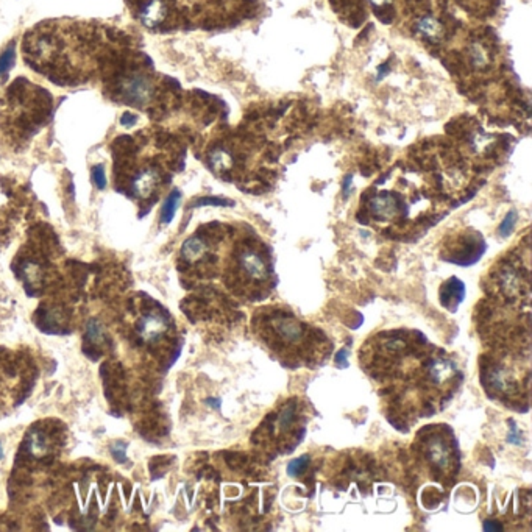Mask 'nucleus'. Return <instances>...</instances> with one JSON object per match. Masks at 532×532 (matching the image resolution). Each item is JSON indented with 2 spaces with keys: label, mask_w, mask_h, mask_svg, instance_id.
<instances>
[{
  "label": "nucleus",
  "mask_w": 532,
  "mask_h": 532,
  "mask_svg": "<svg viewBox=\"0 0 532 532\" xmlns=\"http://www.w3.org/2000/svg\"><path fill=\"white\" fill-rule=\"evenodd\" d=\"M96 24L55 19L33 27L24 36L26 63L58 86L88 83L103 69L114 48Z\"/></svg>",
  "instance_id": "nucleus-1"
},
{
  "label": "nucleus",
  "mask_w": 532,
  "mask_h": 532,
  "mask_svg": "<svg viewBox=\"0 0 532 532\" xmlns=\"http://www.w3.org/2000/svg\"><path fill=\"white\" fill-rule=\"evenodd\" d=\"M53 97L47 89L19 77L0 105V132L11 147L24 144L51 119Z\"/></svg>",
  "instance_id": "nucleus-2"
},
{
  "label": "nucleus",
  "mask_w": 532,
  "mask_h": 532,
  "mask_svg": "<svg viewBox=\"0 0 532 532\" xmlns=\"http://www.w3.org/2000/svg\"><path fill=\"white\" fill-rule=\"evenodd\" d=\"M272 331L275 334V339L280 340L284 345L300 344L305 336V326L292 315H278L272 320Z\"/></svg>",
  "instance_id": "nucleus-3"
},
{
  "label": "nucleus",
  "mask_w": 532,
  "mask_h": 532,
  "mask_svg": "<svg viewBox=\"0 0 532 532\" xmlns=\"http://www.w3.org/2000/svg\"><path fill=\"white\" fill-rule=\"evenodd\" d=\"M167 331V321L159 314H147L139 320L138 332L145 342L154 344L164 336Z\"/></svg>",
  "instance_id": "nucleus-4"
},
{
  "label": "nucleus",
  "mask_w": 532,
  "mask_h": 532,
  "mask_svg": "<svg viewBox=\"0 0 532 532\" xmlns=\"http://www.w3.org/2000/svg\"><path fill=\"white\" fill-rule=\"evenodd\" d=\"M239 263H240V267H242V270L250 278H253V280L261 281L269 276L267 264H265L263 256L258 255L256 251L244 250L239 256Z\"/></svg>",
  "instance_id": "nucleus-5"
},
{
  "label": "nucleus",
  "mask_w": 532,
  "mask_h": 532,
  "mask_svg": "<svg viewBox=\"0 0 532 532\" xmlns=\"http://www.w3.org/2000/svg\"><path fill=\"white\" fill-rule=\"evenodd\" d=\"M463 296H466V286L463 283L457 280V278H451L442 286L441 290V301L442 306H445L448 311L454 312L457 306L461 305Z\"/></svg>",
  "instance_id": "nucleus-6"
},
{
  "label": "nucleus",
  "mask_w": 532,
  "mask_h": 532,
  "mask_svg": "<svg viewBox=\"0 0 532 532\" xmlns=\"http://www.w3.org/2000/svg\"><path fill=\"white\" fill-rule=\"evenodd\" d=\"M370 208H372V213L376 215V218L382 220L393 219L395 215L398 214L397 200H395L393 195L387 193L376 195L372 200V203H370Z\"/></svg>",
  "instance_id": "nucleus-7"
},
{
  "label": "nucleus",
  "mask_w": 532,
  "mask_h": 532,
  "mask_svg": "<svg viewBox=\"0 0 532 532\" xmlns=\"http://www.w3.org/2000/svg\"><path fill=\"white\" fill-rule=\"evenodd\" d=\"M208 251V245L205 240L199 236H193L184 240L181 245V258L189 264L199 263L202 258H205Z\"/></svg>",
  "instance_id": "nucleus-8"
},
{
  "label": "nucleus",
  "mask_w": 532,
  "mask_h": 532,
  "mask_svg": "<svg viewBox=\"0 0 532 532\" xmlns=\"http://www.w3.org/2000/svg\"><path fill=\"white\" fill-rule=\"evenodd\" d=\"M451 450L442 438H434L428 443V459L437 468H447L450 466Z\"/></svg>",
  "instance_id": "nucleus-9"
},
{
  "label": "nucleus",
  "mask_w": 532,
  "mask_h": 532,
  "mask_svg": "<svg viewBox=\"0 0 532 532\" xmlns=\"http://www.w3.org/2000/svg\"><path fill=\"white\" fill-rule=\"evenodd\" d=\"M417 32L428 39H437L442 36V24L431 16H425L417 22Z\"/></svg>",
  "instance_id": "nucleus-10"
},
{
  "label": "nucleus",
  "mask_w": 532,
  "mask_h": 532,
  "mask_svg": "<svg viewBox=\"0 0 532 532\" xmlns=\"http://www.w3.org/2000/svg\"><path fill=\"white\" fill-rule=\"evenodd\" d=\"M28 448L35 456H44L51 451V441H48V434L44 431L35 429L32 434L28 436Z\"/></svg>",
  "instance_id": "nucleus-11"
},
{
  "label": "nucleus",
  "mask_w": 532,
  "mask_h": 532,
  "mask_svg": "<svg viewBox=\"0 0 532 532\" xmlns=\"http://www.w3.org/2000/svg\"><path fill=\"white\" fill-rule=\"evenodd\" d=\"M180 199H181V194L180 190H172V193L167 195V199L164 200V205H163V209H161V222H163L164 225L170 224V222L173 220V215H175L177 213V208L178 205H180Z\"/></svg>",
  "instance_id": "nucleus-12"
},
{
  "label": "nucleus",
  "mask_w": 532,
  "mask_h": 532,
  "mask_svg": "<svg viewBox=\"0 0 532 532\" xmlns=\"http://www.w3.org/2000/svg\"><path fill=\"white\" fill-rule=\"evenodd\" d=\"M16 61V44L11 42V44L7 46V48L0 55V83L7 82V78L10 76L11 67L15 66Z\"/></svg>",
  "instance_id": "nucleus-13"
},
{
  "label": "nucleus",
  "mask_w": 532,
  "mask_h": 532,
  "mask_svg": "<svg viewBox=\"0 0 532 532\" xmlns=\"http://www.w3.org/2000/svg\"><path fill=\"white\" fill-rule=\"evenodd\" d=\"M209 163H211L214 169L228 170L233 164V158L224 148H215V150L209 153Z\"/></svg>",
  "instance_id": "nucleus-14"
},
{
  "label": "nucleus",
  "mask_w": 532,
  "mask_h": 532,
  "mask_svg": "<svg viewBox=\"0 0 532 532\" xmlns=\"http://www.w3.org/2000/svg\"><path fill=\"white\" fill-rule=\"evenodd\" d=\"M294 422H295V405L290 403V405H287L283 409L281 416H280V422H278V425H280V429L283 432H286V431H289L290 428H292Z\"/></svg>",
  "instance_id": "nucleus-15"
},
{
  "label": "nucleus",
  "mask_w": 532,
  "mask_h": 532,
  "mask_svg": "<svg viewBox=\"0 0 532 532\" xmlns=\"http://www.w3.org/2000/svg\"><path fill=\"white\" fill-rule=\"evenodd\" d=\"M86 337H88V340L92 345H100L103 342V328L97 320L94 319L89 320L88 334H86Z\"/></svg>",
  "instance_id": "nucleus-16"
},
{
  "label": "nucleus",
  "mask_w": 532,
  "mask_h": 532,
  "mask_svg": "<svg viewBox=\"0 0 532 532\" xmlns=\"http://www.w3.org/2000/svg\"><path fill=\"white\" fill-rule=\"evenodd\" d=\"M517 219L518 218H517L515 211H511L509 214L506 215L503 224L499 225V230H498L501 238H507L513 231V227H515V224H517Z\"/></svg>",
  "instance_id": "nucleus-17"
},
{
  "label": "nucleus",
  "mask_w": 532,
  "mask_h": 532,
  "mask_svg": "<svg viewBox=\"0 0 532 532\" xmlns=\"http://www.w3.org/2000/svg\"><path fill=\"white\" fill-rule=\"evenodd\" d=\"M308 462H309V457L308 456H301V457H299V459L289 462L287 475L289 476H299V475H301L303 472H305Z\"/></svg>",
  "instance_id": "nucleus-18"
},
{
  "label": "nucleus",
  "mask_w": 532,
  "mask_h": 532,
  "mask_svg": "<svg viewBox=\"0 0 532 532\" xmlns=\"http://www.w3.org/2000/svg\"><path fill=\"white\" fill-rule=\"evenodd\" d=\"M91 177H92V183L96 184L97 189H105L107 188V177H105V169L103 166H94L91 169Z\"/></svg>",
  "instance_id": "nucleus-19"
},
{
  "label": "nucleus",
  "mask_w": 532,
  "mask_h": 532,
  "mask_svg": "<svg viewBox=\"0 0 532 532\" xmlns=\"http://www.w3.org/2000/svg\"><path fill=\"white\" fill-rule=\"evenodd\" d=\"M472 58H473V63L476 67H482L488 63L487 53L484 52V48H482L479 44H475L472 47Z\"/></svg>",
  "instance_id": "nucleus-20"
},
{
  "label": "nucleus",
  "mask_w": 532,
  "mask_h": 532,
  "mask_svg": "<svg viewBox=\"0 0 532 532\" xmlns=\"http://www.w3.org/2000/svg\"><path fill=\"white\" fill-rule=\"evenodd\" d=\"M111 454H113L114 459L119 463H125L127 462V443L114 442L113 447H111Z\"/></svg>",
  "instance_id": "nucleus-21"
},
{
  "label": "nucleus",
  "mask_w": 532,
  "mask_h": 532,
  "mask_svg": "<svg viewBox=\"0 0 532 532\" xmlns=\"http://www.w3.org/2000/svg\"><path fill=\"white\" fill-rule=\"evenodd\" d=\"M205 205H214V206H231L234 205L230 200H224V199H214V197H209V199H200L195 203H193V206H205Z\"/></svg>",
  "instance_id": "nucleus-22"
},
{
  "label": "nucleus",
  "mask_w": 532,
  "mask_h": 532,
  "mask_svg": "<svg viewBox=\"0 0 532 532\" xmlns=\"http://www.w3.org/2000/svg\"><path fill=\"white\" fill-rule=\"evenodd\" d=\"M136 122H138V117L133 116V114H123V116H122V119H121L122 125H123V127H127V128L136 125Z\"/></svg>",
  "instance_id": "nucleus-23"
},
{
  "label": "nucleus",
  "mask_w": 532,
  "mask_h": 532,
  "mask_svg": "<svg viewBox=\"0 0 532 532\" xmlns=\"http://www.w3.org/2000/svg\"><path fill=\"white\" fill-rule=\"evenodd\" d=\"M346 355H348V351L346 350H340L337 355H336V362L337 364H344V360L346 361Z\"/></svg>",
  "instance_id": "nucleus-24"
},
{
  "label": "nucleus",
  "mask_w": 532,
  "mask_h": 532,
  "mask_svg": "<svg viewBox=\"0 0 532 532\" xmlns=\"http://www.w3.org/2000/svg\"><path fill=\"white\" fill-rule=\"evenodd\" d=\"M370 2H372L373 5H376V7H384V5L391 3L392 0H370Z\"/></svg>",
  "instance_id": "nucleus-25"
},
{
  "label": "nucleus",
  "mask_w": 532,
  "mask_h": 532,
  "mask_svg": "<svg viewBox=\"0 0 532 532\" xmlns=\"http://www.w3.org/2000/svg\"><path fill=\"white\" fill-rule=\"evenodd\" d=\"M208 403L211 405V406H214V407H220V401L219 400L218 401H213V398H211V400H208Z\"/></svg>",
  "instance_id": "nucleus-26"
},
{
  "label": "nucleus",
  "mask_w": 532,
  "mask_h": 532,
  "mask_svg": "<svg viewBox=\"0 0 532 532\" xmlns=\"http://www.w3.org/2000/svg\"><path fill=\"white\" fill-rule=\"evenodd\" d=\"M3 457V450H2V443H0V459Z\"/></svg>",
  "instance_id": "nucleus-27"
}]
</instances>
